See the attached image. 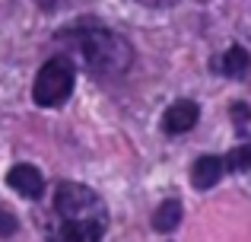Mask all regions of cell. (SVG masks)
Listing matches in <instances>:
<instances>
[{
    "instance_id": "obj_1",
    "label": "cell",
    "mask_w": 251,
    "mask_h": 242,
    "mask_svg": "<svg viewBox=\"0 0 251 242\" xmlns=\"http://www.w3.org/2000/svg\"><path fill=\"white\" fill-rule=\"evenodd\" d=\"M108 226V207L92 188L80 182H61L54 191V220L48 226L51 242H102Z\"/></svg>"
},
{
    "instance_id": "obj_2",
    "label": "cell",
    "mask_w": 251,
    "mask_h": 242,
    "mask_svg": "<svg viewBox=\"0 0 251 242\" xmlns=\"http://www.w3.org/2000/svg\"><path fill=\"white\" fill-rule=\"evenodd\" d=\"M61 38H70V45L80 51L86 67L96 77H118L134 61L130 45L102 23H76L67 32H61Z\"/></svg>"
},
{
    "instance_id": "obj_3",
    "label": "cell",
    "mask_w": 251,
    "mask_h": 242,
    "mask_svg": "<svg viewBox=\"0 0 251 242\" xmlns=\"http://www.w3.org/2000/svg\"><path fill=\"white\" fill-rule=\"evenodd\" d=\"M74 80H76V70H74V61L64 54L45 61V67L38 70L35 77V86H32V99L38 102L42 108H57L70 99L74 93Z\"/></svg>"
},
{
    "instance_id": "obj_4",
    "label": "cell",
    "mask_w": 251,
    "mask_h": 242,
    "mask_svg": "<svg viewBox=\"0 0 251 242\" xmlns=\"http://www.w3.org/2000/svg\"><path fill=\"white\" fill-rule=\"evenodd\" d=\"M6 185H10L13 191H19L23 198H29V201L42 198V191H45L42 172H38L35 166H29V162H19V166H13L10 172H6Z\"/></svg>"
},
{
    "instance_id": "obj_5",
    "label": "cell",
    "mask_w": 251,
    "mask_h": 242,
    "mask_svg": "<svg viewBox=\"0 0 251 242\" xmlns=\"http://www.w3.org/2000/svg\"><path fill=\"white\" fill-rule=\"evenodd\" d=\"M210 67H213V74L242 80V77H248V70H251V57H248V51L242 48V45H229L223 54H216L213 61H210Z\"/></svg>"
},
{
    "instance_id": "obj_6",
    "label": "cell",
    "mask_w": 251,
    "mask_h": 242,
    "mask_svg": "<svg viewBox=\"0 0 251 242\" xmlns=\"http://www.w3.org/2000/svg\"><path fill=\"white\" fill-rule=\"evenodd\" d=\"M201 118V112H197V106L191 99H178L172 102L166 108V115H162V131L166 134H184V131H191Z\"/></svg>"
},
{
    "instance_id": "obj_7",
    "label": "cell",
    "mask_w": 251,
    "mask_h": 242,
    "mask_svg": "<svg viewBox=\"0 0 251 242\" xmlns=\"http://www.w3.org/2000/svg\"><path fill=\"white\" fill-rule=\"evenodd\" d=\"M223 175H226L223 156H201V160L194 162V169H191V182H194V188H201V191L213 188Z\"/></svg>"
},
{
    "instance_id": "obj_8",
    "label": "cell",
    "mask_w": 251,
    "mask_h": 242,
    "mask_svg": "<svg viewBox=\"0 0 251 242\" xmlns=\"http://www.w3.org/2000/svg\"><path fill=\"white\" fill-rule=\"evenodd\" d=\"M178 220H181V201H175V198L162 201L159 211L153 214V226H156L159 233H172V230L178 226Z\"/></svg>"
},
{
    "instance_id": "obj_9",
    "label": "cell",
    "mask_w": 251,
    "mask_h": 242,
    "mask_svg": "<svg viewBox=\"0 0 251 242\" xmlns=\"http://www.w3.org/2000/svg\"><path fill=\"white\" fill-rule=\"evenodd\" d=\"M223 162H226V172H245V169H251V140L239 143L232 153H226Z\"/></svg>"
},
{
    "instance_id": "obj_10",
    "label": "cell",
    "mask_w": 251,
    "mask_h": 242,
    "mask_svg": "<svg viewBox=\"0 0 251 242\" xmlns=\"http://www.w3.org/2000/svg\"><path fill=\"white\" fill-rule=\"evenodd\" d=\"M13 233H16V217L0 207V236H13Z\"/></svg>"
}]
</instances>
